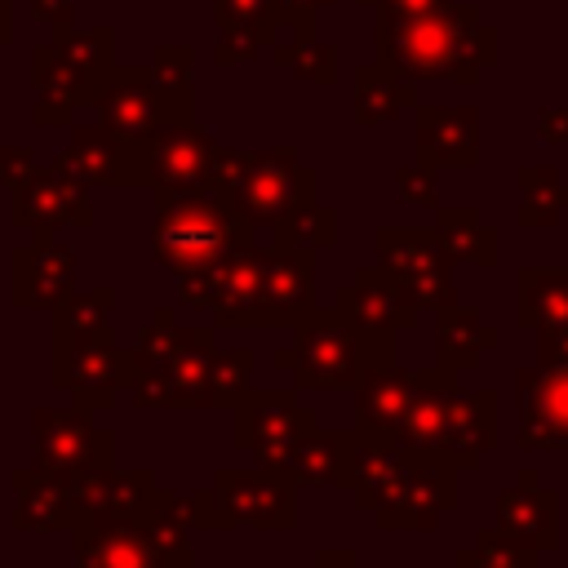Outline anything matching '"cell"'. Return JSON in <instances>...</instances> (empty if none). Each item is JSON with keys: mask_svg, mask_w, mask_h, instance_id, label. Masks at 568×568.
Wrapping results in <instances>:
<instances>
[{"mask_svg": "<svg viewBox=\"0 0 568 568\" xmlns=\"http://www.w3.org/2000/svg\"><path fill=\"white\" fill-rule=\"evenodd\" d=\"M213 355H217V324H186L173 359L160 373L129 382L133 404L138 408H178V413L204 408V386H209Z\"/></svg>", "mask_w": 568, "mask_h": 568, "instance_id": "10", "label": "cell"}, {"mask_svg": "<svg viewBox=\"0 0 568 568\" xmlns=\"http://www.w3.org/2000/svg\"><path fill=\"white\" fill-rule=\"evenodd\" d=\"M346 453H351V430H320V426H311L302 439H293V444L284 448V457L275 462V470L288 475L297 488H302V484L342 488Z\"/></svg>", "mask_w": 568, "mask_h": 568, "instance_id": "24", "label": "cell"}, {"mask_svg": "<svg viewBox=\"0 0 568 568\" xmlns=\"http://www.w3.org/2000/svg\"><path fill=\"white\" fill-rule=\"evenodd\" d=\"M373 248H377V266L404 288V297L417 311H439V306L457 302L453 262L444 257L435 231H422V226H377Z\"/></svg>", "mask_w": 568, "mask_h": 568, "instance_id": "7", "label": "cell"}, {"mask_svg": "<svg viewBox=\"0 0 568 568\" xmlns=\"http://www.w3.org/2000/svg\"><path fill=\"white\" fill-rule=\"evenodd\" d=\"M178 311L173 306H155L151 311V324L138 333V342L129 346V368H133V377H151V373H160L169 359H173V351H178V342H182V333H186V324H178L173 320ZM129 377V382H133Z\"/></svg>", "mask_w": 568, "mask_h": 568, "instance_id": "34", "label": "cell"}, {"mask_svg": "<svg viewBox=\"0 0 568 568\" xmlns=\"http://www.w3.org/2000/svg\"><path fill=\"white\" fill-rule=\"evenodd\" d=\"M399 106H413L408 80L395 75V71H386L382 62L377 67H364L359 71V84H355V120L364 129H373V124H386Z\"/></svg>", "mask_w": 568, "mask_h": 568, "instance_id": "32", "label": "cell"}, {"mask_svg": "<svg viewBox=\"0 0 568 568\" xmlns=\"http://www.w3.org/2000/svg\"><path fill=\"white\" fill-rule=\"evenodd\" d=\"M271 244H297V248H333L337 244V209L320 204V200H306L297 204L293 213H284L275 226H271Z\"/></svg>", "mask_w": 568, "mask_h": 568, "instance_id": "35", "label": "cell"}, {"mask_svg": "<svg viewBox=\"0 0 568 568\" xmlns=\"http://www.w3.org/2000/svg\"><path fill=\"white\" fill-rule=\"evenodd\" d=\"M231 155L186 120H173L129 146V182H151L155 195H186V191H217L226 195Z\"/></svg>", "mask_w": 568, "mask_h": 568, "instance_id": "5", "label": "cell"}, {"mask_svg": "<svg viewBox=\"0 0 568 568\" xmlns=\"http://www.w3.org/2000/svg\"><path fill=\"white\" fill-rule=\"evenodd\" d=\"M435 240L444 248V257L457 266H479V271H493L501 262V248H497V231L484 226L479 209L475 204H453V209H435Z\"/></svg>", "mask_w": 568, "mask_h": 568, "instance_id": "28", "label": "cell"}, {"mask_svg": "<svg viewBox=\"0 0 568 568\" xmlns=\"http://www.w3.org/2000/svg\"><path fill=\"white\" fill-rule=\"evenodd\" d=\"M333 306L359 324V328H373V333H408L417 328L422 311L404 297V288L382 271V266H364L355 271L337 293H333Z\"/></svg>", "mask_w": 568, "mask_h": 568, "instance_id": "16", "label": "cell"}, {"mask_svg": "<svg viewBox=\"0 0 568 568\" xmlns=\"http://www.w3.org/2000/svg\"><path fill=\"white\" fill-rule=\"evenodd\" d=\"M217 506L231 528L293 532L297 528V484L275 466H222L213 475Z\"/></svg>", "mask_w": 568, "mask_h": 568, "instance_id": "8", "label": "cell"}, {"mask_svg": "<svg viewBox=\"0 0 568 568\" xmlns=\"http://www.w3.org/2000/svg\"><path fill=\"white\" fill-rule=\"evenodd\" d=\"M226 200L253 231H271L284 213L315 200V173L297 160L293 146H275V151H257V155L235 151L231 178H226Z\"/></svg>", "mask_w": 568, "mask_h": 568, "instance_id": "6", "label": "cell"}, {"mask_svg": "<svg viewBox=\"0 0 568 568\" xmlns=\"http://www.w3.org/2000/svg\"><path fill=\"white\" fill-rule=\"evenodd\" d=\"M293 386L297 390H346L373 364H395V333L351 324L337 306H315L293 324Z\"/></svg>", "mask_w": 568, "mask_h": 568, "instance_id": "3", "label": "cell"}, {"mask_svg": "<svg viewBox=\"0 0 568 568\" xmlns=\"http://www.w3.org/2000/svg\"><path fill=\"white\" fill-rule=\"evenodd\" d=\"M493 519H497L501 532L532 541L541 555L559 546V493L541 488V479H537L532 466H524L519 479H515L510 488L497 493V501H493Z\"/></svg>", "mask_w": 568, "mask_h": 568, "instance_id": "21", "label": "cell"}, {"mask_svg": "<svg viewBox=\"0 0 568 568\" xmlns=\"http://www.w3.org/2000/svg\"><path fill=\"white\" fill-rule=\"evenodd\" d=\"M404 453V448H399ZM408 479H404V506L390 524V532H430L439 515L457 506V466L444 453H404Z\"/></svg>", "mask_w": 568, "mask_h": 568, "instance_id": "17", "label": "cell"}, {"mask_svg": "<svg viewBox=\"0 0 568 568\" xmlns=\"http://www.w3.org/2000/svg\"><path fill=\"white\" fill-rule=\"evenodd\" d=\"M395 191H399L404 204H426V209H435V169L422 164V160L399 164V169H395Z\"/></svg>", "mask_w": 568, "mask_h": 568, "instance_id": "37", "label": "cell"}, {"mask_svg": "<svg viewBox=\"0 0 568 568\" xmlns=\"http://www.w3.org/2000/svg\"><path fill=\"white\" fill-rule=\"evenodd\" d=\"M462 390L457 373L430 364V368H413V395L390 430V444L404 453H435L439 430H444V413L453 404V395Z\"/></svg>", "mask_w": 568, "mask_h": 568, "instance_id": "20", "label": "cell"}, {"mask_svg": "<svg viewBox=\"0 0 568 568\" xmlns=\"http://www.w3.org/2000/svg\"><path fill=\"white\" fill-rule=\"evenodd\" d=\"M53 386L71 390L80 408L102 413L115 404V390H129V351L115 346V333L89 337V342H71V346H53Z\"/></svg>", "mask_w": 568, "mask_h": 568, "instance_id": "12", "label": "cell"}, {"mask_svg": "<svg viewBox=\"0 0 568 568\" xmlns=\"http://www.w3.org/2000/svg\"><path fill=\"white\" fill-rule=\"evenodd\" d=\"M541 550L501 528H479L466 550L453 555V568H537Z\"/></svg>", "mask_w": 568, "mask_h": 568, "instance_id": "33", "label": "cell"}, {"mask_svg": "<svg viewBox=\"0 0 568 568\" xmlns=\"http://www.w3.org/2000/svg\"><path fill=\"white\" fill-rule=\"evenodd\" d=\"M288 67L302 75V80H320V84H333V49L328 44H315L311 36L293 49V58H288Z\"/></svg>", "mask_w": 568, "mask_h": 568, "instance_id": "38", "label": "cell"}, {"mask_svg": "<svg viewBox=\"0 0 568 568\" xmlns=\"http://www.w3.org/2000/svg\"><path fill=\"white\" fill-rule=\"evenodd\" d=\"M231 444L248 453L257 466H275L293 439H302L315 426V413L297 404L293 390H244L231 408Z\"/></svg>", "mask_w": 568, "mask_h": 568, "instance_id": "11", "label": "cell"}, {"mask_svg": "<svg viewBox=\"0 0 568 568\" xmlns=\"http://www.w3.org/2000/svg\"><path fill=\"white\" fill-rule=\"evenodd\" d=\"M568 320V266H519L515 275V324L537 333Z\"/></svg>", "mask_w": 568, "mask_h": 568, "instance_id": "29", "label": "cell"}, {"mask_svg": "<svg viewBox=\"0 0 568 568\" xmlns=\"http://www.w3.org/2000/svg\"><path fill=\"white\" fill-rule=\"evenodd\" d=\"M497 346V333L484 324L479 306H439L435 311V364L448 368V373H475L479 368V355Z\"/></svg>", "mask_w": 568, "mask_h": 568, "instance_id": "25", "label": "cell"}, {"mask_svg": "<svg viewBox=\"0 0 568 568\" xmlns=\"http://www.w3.org/2000/svg\"><path fill=\"white\" fill-rule=\"evenodd\" d=\"M311 568H359V555L346 546H333V550H320Z\"/></svg>", "mask_w": 568, "mask_h": 568, "instance_id": "41", "label": "cell"}, {"mask_svg": "<svg viewBox=\"0 0 568 568\" xmlns=\"http://www.w3.org/2000/svg\"><path fill=\"white\" fill-rule=\"evenodd\" d=\"M519 395V448L524 453H568V368L528 364L515 373Z\"/></svg>", "mask_w": 568, "mask_h": 568, "instance_id": "13", "label": "cell"}, {"mask_svg": "<svg viewBox=\"0 0 568 568\" xmlns=\"http://www.w3.org/2000/svg\"><path fill=\"white\" fill-rule=\"evenodd\" d=\"M315 248L271 244L262 262V302L257 328H293L315 311Z\"/></svg>", "mask_w": 568, "mask_h": 568, "instance_id": "14", "label": "cell"}, {"mask_svg": "<svg viewBox=\"0 0 568 568\" xmlns=\"http://www.w3.org/2000/svg\"><path fill=\"white\" fill-rule=\"evenodd\" d=\"M13 515L9 524L18 532H71L75 528V501H71V484L53 470H40L36 462L13 470Z\"/></svg>", "mask_w": 568, "mask_h": 568, "instance_id": "23", "label": "cell"}, {"mask_svg": "<svg viewBox=\"0 0 568 568\" xmlns=\"http://www.w3.org/2000/svg\"><path fill=\"white\" fill-rule=\"evenodd\" d=\"M191 493L155 488L142 515L84 519L71 528L75 568H191Z\"/></svg>", "mask_w": 568, "mask_h": 568, "instance_id": "2", "label": "cell"}, {"mask_svg": "<svg viewBox=\"0 0 568 568\" xmlns=\"http://www.w3.org/2000/svg\"><path fill=\"white\" fill-rule=\"evenodd\" d=\"M364 4H377V9H430V4H444V0H364Z\"/></svg>", "mask_w": 568, "mask_h": 568, "instance_id": "42", "label": "cell"}, {"mask_svg": "<svg viewBox=\"0 0 568 568\" xmlns=\"http://www.w3.org/2000/svg\"><path fill=\"white\" fill-rule=\"evenodd\" d=\"M13 222L36 226V231L67 226V222L71 226H93V209L71 182H62L53 173H36V182L13 200Z\"/></svg>", "mask_w": 568, "mask_h": 568, "instance_id": "27", "label": "cell"}, {"mask_svg": "<svg viewBox=\"0 0 568 568\" xmlns=\"http://www.w3.org/2000/svg\"><path fill=\"white\" fill-rule=\"evenodd\" d=\"M31 448H36V466L53 470L62 479L115 462V435L93 426V413L80 404L36 408L31 413Z\"/></svg>", "mask_w": 568, "mask_h": 568, "instance_id": "9", "label": "cell"}, {"mask_svg": "<svg viewBox=\"0 0 568 568\" xmlns=\"http://www.w3.org/2000/svg\"><path fill=\"white\" fill-rule=\"evenodd\" d=\"M253 244V226L231 209L217 191H186V195H155V226L151 253L173 275L200 271L231 248Z\"/></svg>", "mask_w": 568, "mask_h": 568, "instance_id": "4", "label": "cell"}, {"mask_svg": "<svg viewBox=\"0 0 568 568\" xmlns=\"http://www.w3.org/2000/svg\"><path fill=\"white\" fill-rule=\"evenodd\" d=\"M537 364H546V368H568V320L537 328Z\"/></svg>", "mask_w": 568, "mask_h": 568, "instance_id": "39", "label": "cell"}, {"mask_svg": "<svg viewBox=\"0 0 568 568\" xmlns=\"http://www.w3.org/2000/svg\"><path fill=\"white\" fill-rule=\"evenodd\" d=\"M75 293V257L53 240H36L13 253V306L58 311Z\"/></svg>", "mask_w": 568, "mask_h": 568, "instance_id": "22", "label": "cell"}, {"mask_svg": "<svg viewBox=\"0 0 568 568\" xmlns=\"http://www.w3.org/2000/svg\"><path fill=\"white\" fill-rule=\"evenodd\" d=\"M413 395V373L399 364H373L359 382H355V430L368 435H386L395 430L404 404Z\"/></svg>", "mask_w": 568, "mask_h": 568, "instance_id": "26", "label": "cell"}, {"mask_svg": "<svg viewBox=\"0 0 568 568\" xmlns=\"http://www.w3.org/2000/svg\"><path fill=\"white\" fill-rule=\"evenodd\" d=\"M111 311H115V288H93V293H71L58 311H53V346H71V342H89L111 328Z\"/></svg>", "mask_w": 568, "mask_h": 568, "instance_id": "30", "label": "cell"}, {"mask_svg": "<svg viewBox=\"0 0 568 568\" xmlns=\"http://www.w3.org/2000/svg\"><path fill=\"white\" fill-rule=\"evenodd\" d=\"M253 368H257V351L253 346H226V351H217L213 355V368H209V386H204V408H235L240 395L253 382Z\"/></svg>", "mask_w": 568, "mask_h": 568, "instance_id": "36", "label": "cell"}, {"mask_svg": "<svg viewBox=\"0 0 568 568\" xmlns=\"http://www.w3.org/2000/svg\"><path fill=\"white\" fill-rule=\"evenodd\" d=\"M71 484V501H75V524L84 519H124V515H142L155 497V475L142 470H120L111 466H93L67 479Z\"/></svg>", "mask_w": 568, "mask_h": 568, "instance_id": "15", "label": "cell"}, {"mask_svg": "<svg viewBox=\"0 0 568 568\" xmlns=\"http://www.w3.org/2000/svg\"><path fill=\"white\" fill-rule=\"evenodd\" d=\"M191 568H195V564H191Z\"/></svg>", "mask_w": 568, "mask_h": 568, "instance_id": "43", "label": "cell"}, {"mask_svg": "<svg viewBox=\"0 0 568 568\" xmlns=\"http://www.w3.org/2000/svg\"><path fill=\"white\" fill-rule=\"evenodd\" d=\"M493 31L479 13L430 4V9H382L377 22V53L382 67L404 80H457L475 84L479 67L493 62Z\"/></svg>", "mask_w": 568, "mask_h": 568, "instance_id": "1", "label": "cell"}, {"mask_svg": "<svg viewBox=\"0 0 568 568\" xmlns=\"http://www.w3.org/2000/svg\"><path fill=\"white\" fill-rule=\"evenodd\" d=\"M519 226L524 231H541V226H555L568 209V186L559 182V169L550 164H524L519 173Z\"/></svg>", "mask_w": 568, "mask_h": 568, "instance_id": "31", "label": "cell"}, {"mask_svg": "<svg viewBox=\"0 0 568 568\" xmlns=\"http://www.w3.org/2000/svg\"><path fill=\"white\" fill-rule=\"evenodd\" d=\"M537 133H541V142H568V111L564 106H550V111H541V120H537Z\"/></svg>", "mask_w": 568, "mask_h": 568, "instance_id": "40", "label": "cell"}, {"mask_svg": "<svg viewBox=\"0 0 568 568\" xmlns=\"http://www.w3.org/2000/svg\"><path fill=\"white\" fill-rule=\"evenodd\" d=\"M413 146H417V160L430 169H475L479 164V111L475 106H417Z\"/></svg>", "mask_w": 568, "mask_h": 568, "instance_id": "19", "label": "cell"}, {"mask_svg": "<svg viewBox=\"0 0 568 568\" xmlns=\"http://www.w3.org/2000/svg\"><path fill=\"white\" fill-rule=\"evenodd\" d=\"M493 448H497V390L488 386L457 390L444 413L435 453H444L457 470H475Z\"/></svg>", "mask_w": 568, "mask_h": 568, "instance_id": "18", "label": "cell"}]
</instances>
